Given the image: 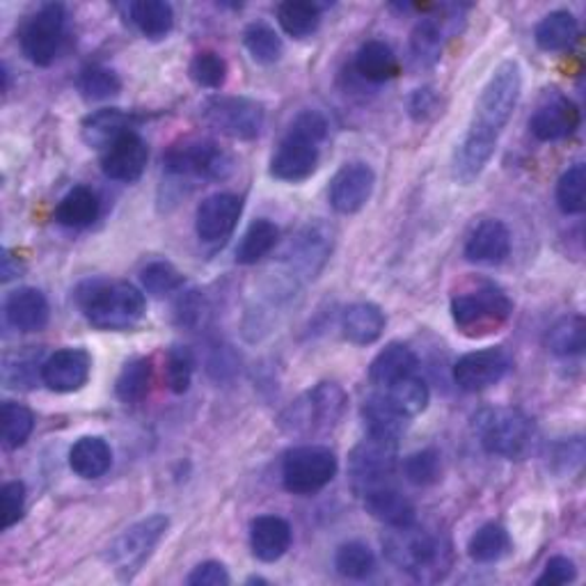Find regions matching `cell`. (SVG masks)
Segmentation results:
<instances>
[{
  "label": "cell",
  "instance_id": "cell-20",
  "mask_svg": "<svg viewBox=\"0 0 586 586\" xmlns=\"http://www.w3.org/2000/svg\"><path fill=\"white\" fill-rule=\"evenodd\" d=\"M149 160V147L147 143L136 134L122 136L113 147L104 151L102 168L108 179L122 181V184H134L143 177Z\"/></svg>",
  "mask_w": 586,
  "mask_h": 586
},
{
  "label": "cell",
  "instance_id": "cell-49",
  "mask_svg": "<svg viewBox=\"0 0 586 586\" xmlns=\"http://www.w3.org/2000/svg\"><path fill=\"white\" fill-rule=\"evenodd\" d=\"M195 376V355L188 346H172L166 360L168 387L175 395H186Z\"/></svg>",
  "mask_w": 586,
  "mask_h": 586
},
{
  "label": "cell",
  "instance_id": "cell-38",
  "mask_svg": "<svg viewBox=\"0 0 586 586\" xmlns=\"http://www.w3.org/2000/svg\"><path fill=\"white\" fill-rule=\"evenodd\" d=\"M278 21L289 38L305 40L321 25V8L307 0H286L278 8Z\"/></svg>",
  "mask_w": 586,
  "mask_h": 586
},
{
  "label": "cell",
  "instance_id": "cell-33",
  "mask_svg": "<svg viewBox=\"0 0 586 586\" xmlns=\"http://www.w3.org/2000/svg\"><path fill=\"white\" fill-rule=\"evenodd\" d=\"M278 239H280V230L275 222L266 218L252 220L237 245V252H234L237 262L243 266H252L257 262H262V259L271 254V250L278 245Z\"/></svg>",
  "mask_w": 586,
  "mask_h": 586
},
{
  "label": "cell",
  "instance_id": "cell-55",
  "mask_svg": "<svg viewBox=\"0 0 586 586\" xmlns=\"http://www.w3.org/2000/svg\"><path fill=\"white\" fill-rule=\"evenodd\" d=\"M202 312V305H200V299L195 296V291H190L186 299L179 301L177 305V314H179V323L181 325H195L200 321V314Z\"/></svg>",
  "mask_w": 586,
  "mask_h": 586
},
{
  "label": "cell",
  "instance_id": "cell-47",
  "mask_svg": "<svg viewBox=\"0 0 586 586\" xmlns=\"http://www.w3.org/2000/svg\"><path fill=\"white\" fill-rule=\"evenodd\" d=\"M140 282L147 293H151L156 299H163L184 286V275L170 262H151L143 269Z\"/></svg>",
  "mask_w": 586,
  "mask_h": 586
},
{
  "label": "cell",
  "instance_id": "cell-54",
  "mask_svg": "<svg viewBox=\"0 0 586 586\" xmlns=\"http://www.w3.org/2000/svg\"><path fill=\"white\" fill-rule=\"evenodd\" d=\"M582 459H584V444H582V438H573L568 442H562L555 451V463H562V472H573L582 465Z\"/></svg>",
  "mask_w": 586,
  "mask_h": 586
},
{
  "label": "cell",
  "instance_id": "cell-19",
  "mask_svg": "<svg viewBox=\"0 0 586 586\" xmlns=\"http://www.w3.org/2000/svg\"><path fill=\"white\" fill-rule=\"evenodd\" d=\"M333 252V232L323 222L307 224L305 230L299 234V239L291 243L289 266L291 273H296L293 278H314L323 264L328 262V257Z\"/></svg>",
  "mask_w": 586,
  "mask_h": 586
},
{
  "label": "cell",
  "instance_id": "cell-5",
  "mask_svg": "<svg viewBox=\"0 0 586 586\" xmlns=\"http://www.w3.org/2000/svg\"><path fill=\"white\" fill-rule=\"evenodd\" d=\"M513 303L506 291L493 282H485L472 291L459 293L451 301V318L463 335L483 337L498 333L509 321Z\"/></svg>",
  "mask_w": 586,
  "mask_h": 586
},
{
  "label": "cell",
  "instance_id": "cell-6",
  "mask_svg": "<svg viewBox=\"0 0 586 586\" xmlns=\"http://www.w3.org/2000/svg\"><path fill=\"white\" fill-rule=\"evenodd\" d=\"M170 517L168 515H149L145 520H138L136 525L124 530L108 547L106 562L117 573L122 582H132L143 566L154 555V550L168 534Z\"/></svg>",
  "mask_w": 586,
  "mask_h": 586
},
{
  "label": "cell",
  "instance_id": "cell-41",
  "mask_svg": "<svg viewBox=\"0 0 586 586\" xmlns=\"http://www.w3.org/2000/svg\"><path fill=\"white\" fill-rule=\"evenodd\" d=\"M243 44L259 64H275L284 53L282 38L269 23H250L243 32Z\"/></svg>",
  "mask_w": 586,
  "mask_h": 586
},
{
  "label": "cell",
  "instance_id": "cell-3",
  "mask_svg": "<svg viewBox=\"0 0 586 586\" xmlns=\"http://www.w3.org/2000/svg\"><path fill=\"white\" fill-rule=\"evenodd\" d=\"M383 545L387 559L419 582H436L449 571V547L417 525L393 530Z\"/></svg>",
  "mask_w": 586,
  "mask_h": 586
},
{
  "label": "cell",
  "instance_id": "cell-1",
  "mask_svg": "<svg viewBox=\"0 0 586 586\" xmlns=\"http://www.w3.org/2000/svg\"><path fill=\"white\" fill-rule=\"evenodd\" d=\"M523 92V72L515 60H504L481 90L468 134L453 154V179L472 184L491 163Z\"/></svg>",
  "mask_w": 586,
  "mask_h": 586
},
{
  "label": "cell",
  "instance_id": "cell-36",
  "mask_svg": "<svg viewBox=\"0 0 586 586\" xmlns=\"http://www.w3.org/2000/svg\"><path fill=\"white\" fill-rule=\"evenodd\" d=\"M511 547V536L502 525L485 523L472 534L468 543V555L477 564H495L509 555Z\"/></svg>",
  "mask_w": 586,
  "mask_h": 586
},
{
  "label": "cell",
  "instance_id": "cell-25",
  "mask_svg": "<svg viewBox=\"0 0 586 586\" xmlns=\"http://www.w3.org/2000/svg\"><path fill=\"white\" fill-rule=\"evenodd\" d=\"M134 117L119 111V108H102L83 119L81 136L87 147L94 149H108L113 147L122 136L134 132Z\"/></svg>",
  "mask_w": 586,
  "mask_h": 586
},
{
  "label": "cell",
  "instance_id": "cell-27",
  "mask_svg": "<svg viewBox=\"0 0 586 586\" xmlns=\"http://www.w3.org/2000/svg\"><path fill=\"white\" fill-rule=\"evenodd\" d=\"M385 314L374 303H355L342 314V333L350 344L369 346L380 339L385 331Z\"/></svg>",
  "mask_w": 586,
  "mask_h": 586
},
{
  "label": "cell",
  "instance_id": "cell-39",
  "mask_svg": "<svg viewBox=\"0 0 586 586\" xmlns=\"http://www.w3.org/2000/svg\"><path fill=\"white\" fill-rule=\"evenodd\" d=\"M149 385H151V363L147 357H134V360H128L119 372L115 393L119 401H124L126 406L140 404L149 393Z\"/></svg>",
  "mask_w": 586,
  "mask_h": 586
},
{
  "label": "cell",
  "instance_id": "cell-7",
  "mask_svg": "<svg viewBox=\"0 0 586 586\" xmlns=\"http://www.w3.org/2000/svg\"><path fill=\"white\" fill-rule=\"evenodd\" d=\"M346 395L337 383H321L307 395H303L296 404H291L280 419V427L286 433L310 436L316 431L333 429L339 425L346 410Z\"/></svg>",
  "mask_w": 586,
  "mask_h": 586
},
{
  "label": "cell",
  "instance_id": "cell-18",
  "mask_svg": "<svg viewBox=\"0 0 586 586\" xmlns=\"http://www.w3.org/2000/svg\"><path fill=\"white\" fill-rule=\"evenodd\" d=\"M579 126V108L564 94H552L530 119L532 134L541 143H559L571 138Z\"/></svg>",
  "mask_w": 586,
  "mask_h": 586
},
{
  "label": "cell",
  "instance_id": "cell-14",
  "mask_svg": "<svg viewBox=\"0 0 586 586\" xmlns=\"http://www.w3.org/2000/svg\"><path fill=\"white\" fill-rule=\"evenodd\" d=\"M374 186H376V175L367 163L363 160L346 163L331 181L328 190L331 205L337 213L353 216L367 207V202L372 200Z\"/></svg>",
  "mask_w": 586,
  "mask_h": 586
},
{
  "label": "cell",
  "instance_id": "cell-8",
  "mask_svg": "<svg viewBox=\"0 0 586 586\" xmlns=\"http://www.w3.org/2000/svg\"><path fill=\"white\" fill-rule=\"evenodd\" d=\"M337 456L321 444L293 447L282 463L284 488L293 495H314L337 474Z\"/></svg>",
  "mask_w": 586,
  "mask_h": 586
},
{
  "label": "cell",
  "instance_id": "cell-29",
  "mask_svg": "<svg viewBox=\"0 0 586 586\" xmlns=\"http://www.w3.org/2000/svg\"><path fill=\"white\" fill-rule=\"evenodd\" d=\"M113 465V449L100 436H85L70 449V468L81 479H100Z\"/></svg>",
  "mask_w": 586,
  "mask_h": 586
},
{
  "label": "cell",
  "instance_id": "cell-44",
  "mask_svg": "<svg viewBox=\"0 0 586 586\" xmlns=\"http://www.w3.org/2000/svg\"><path fill=\"white\" fill-rule=\"evenodd\" d=\"M79 90L87 102H106L122 92V81L113 70L94 64V67L81 72Z\"/></svg>",
  "mask_w": 586,
  "mask_h": 586
},
{
  "label": "cell",
  "instance_id": "cell-34",
  "mask_svg": "<svg viewBox=\"0 0 586 586\" xmlns=\"http://www.w3.org/2000/svg\"><path fill=\"white\" fill-rule=\"evenodd\" d=\"M363 419L369 436L387 438V440H399L406 429V417L387 401L385 395H374L363 406Z\"/></svg>",
  "mask_w": 586,
  "mask_h": 586
},
{
  "label": "cell",
  "instance_id": "cell-52",
  "mask_svg": "<svg viewBox=\"0 0 586 586\" xmlns=\"http://www.w3.org/2000/svg\"><path fill=\"white\" fill-rule=\"evenodd\" d=\"M186 582L190 586H227V584H232V577L220 562H205L192 568Z\"/></svg>",
  "mask_w": 586,
  "mask_h": 586
},
{
  "label": "cell",
  "instance_id": "cell-17",
  "mask_svg": "<svg viewBox=\"0 0 586 586\" xmlns=\"http://www.w3.org/2000/svg\"><path fill=\"white\" fill-rule=\"evenodd\" d=\"M92 357L83 348H62L44 360L42 380L57 395H72L90 380Z\"/></svg>",
  "mask_w": 586,
  "mask_h": 586
},
{
  "label": "cell",
  "instance_id": "cell-45",
  "mask_svg": "<svg viewBox=\"0 0 586 586\" xmlns=\"http://www.w3.org/2000/svg\"><path fill=\"white\" fill-rule=\"evenodd\" d=\"M35 429V415L17 401L3 404V447L19 449Z\"/></svg>",
  "mask_w": 586,
  "mask_h": 586
},
{
  "label": "cell",
  "instance_id": "cell-13",
  "mask_svg": "<svg viewBox=\"0 0 586 586\" xmlns=\"http://www.w3.org/2000/svg\"><path fill=\"white\" fill-rule=\"evenodd\" d=\"M513 369V357L502 346H491L465 353L453 365V383L463 393H483L488 387L502 383Z\"/></svg>",
  "mask_w": 586,
  "mask_h": 586
},
{
  "label": "cell",
  "instance_id": "cell-9",
  "mask_svg": "<svg viewBox=\"0 0 586 586\" xmlns=\"http://www.w3.org/2000/svg\"><path fill=\"white\" fill-rule=\"evenodd\" d=\"M166 170L177 177L220 181L234 170V158L213 140H184L168 149Z\"/></svg>",
  "mask_w": 586,
  "mask_h": 586
},
{
  "label": "cell",
  "instance_id": "cell-31",
  "mask_svg": "<svg viewBox=\"0 0 586 586\" xmlns=\"http://www.w3.org/2000/svg\"><path fill=\"white\" fill-rule=\"evenodd\" d=\"M96 218H100V198L87 186L72 188L55 209V222L70 227V230H83Z\"/></svg>",
  "mask_w": 586,
  "mask_h": 586
},
{
  "label": "cell",
  "instance_id": "cell-28",
  "mask_svg": "<svg viewBox=\"0 0 586 586\" xmlns=\"http://www.w3.org/2000/svg\"><path fill=\"white\" fill-rule=\"evenodd\" d=\"M577 38H579V23L575 14L568 10L545 14L534 30V40L538 49L545 53L568 51L577 42Z\"/></svg>",
  "mask_w": 586,
  "mask_h": 586
},
{
  "label": "cell",
  "instance_id": "cell-42",
  "mask_svg": "<svg viewBox=\"0 0 586 586\" xmlns=\"http://www.w3.org/2000/svg\"><path fill=\"white\" fill-rule=\"evenodd\" d=\"M335 568L348 579H367L376 571V557L369 545L350 541L337 550Z\"/></svg>",
  "mask_w": 586,
  "mask_h": 586
},
{
  "label": "cell",
  "instance_id": "cell-24",
  "mask_svg": "<svg viewBox=\"0 0 586 586\" xmlns=\"http://www.w3.org/2000/svg\"><path fill=\"white\" fill-rule=\"evenodd\" d=\"M363 498H365V509L389 530L410 527L417 523L415 504L406 495L395 491V488L380 483L363 491Z\"/></svg>",
  "mask_w": 586,
  "mask_h": 586
},
{
  "label": "cell",
  "instance_id": "cell-50",
  "mask_svg": "<svg viewBox=\"0 0 586 586\" xmlns=\"http://www.w3.org/2000/svg\"><path fill=\"white\" fill-rule=\"evenodd\" d=\"M3 498V530L14 527L25 511V485L21 481H8L0 488Z\"/></svg>",
  "mask_w": 586,
  "mask_h": 586
},
{
  "label": "cell",
  "instance_id": "cell-12",
  "mask_svg": "<svg viewBox=\"0 0 586 586\" xmlns=\"http://www.w3.org/2000/svg\"><path fill=\"white\" fill-rule=\"evenodd\" d=\"M399 461V440H387L369 436L357 444L348 456V472L357 485V491L385 483L393 477Z\"/></svg>",
  "mask_w": 586,
  "mask_h": 586
},
{
  "label": "cell",
  "instance_id": "cell-57",
  "mask_svg": "<svg viewBox=\"0 0 586 586\" xmlns=\"http://www.w3.org/2000/svg\"><path fill=\"white\" fill-rule=\"evenodd\" d=\"M248 584H266V579H262V577H250Z\"/></svg>",
  "mask_w": 586,
  "mask_h": 586
},
{
  "label": "cell",
  "instance_id": "cell-4",
  "mask_svg": "<svg viewBox=\"0 0 586 586\" xmlns=\"http://www.w3.org/2000/svg\"><path fill=\"white\" fill-rule=\"evenodd\" d=\"M474 433L491 456L520 461L534 447L532 419L517 408H485L474 415Z\"/></svg>",
  "mask_w": 586,
  "mask_h": 586
},
{
  "label": "cell",
  "instance_id": "cell-37",
  "mask_svg": "<svg viewBox=\"0 0 586 586\" xmlns=\"http://www.w3.org/2000/svg\"><path fill=\"white\" fill-rule=\"evenodd\" d=\"M385 397L406 419L425 412L429 401H431L427 380L419 378L417 374H412V376H408L395 385H389L385 389Z\"/></svg>",
  "mask_w": 586,
  "mask_h": 586
},
{
  "label": "cell",
  "instance_id": "cell-40",
  "mask_svg": "<svg viewBox=\"0 0 586 586\" xmlns=\"http://www.w3.org/2000/svg\"><path fill=\"white\" fill-rule=\"evenodd\" d=\"M584 318L573 314L559 318L555 325H552L547 333V348L559 355V357H575L584 353L586 337H584Z\"/></svg>",
  "mask_w": 586,
  "mask_h": 586
},
{
  "label": "cell",
  "instance_id": "cell-35",
  "mask_svg": "<svg viewBox=\"0 0 586 586\" xmlns=\"http://www.w3.org/2000/svg\"><path fill=\"white\" fill-rule=\"evenodd\" d=\"M128 17L147 40L168 38L175 25L172 6L163 3V0H138V3L128 6Z\"/></svg>",
  "mask_w": 586,
  "mask_h": 586
},
{
  "label": "cell",
  "instance_id": "cell-26",
  "mask_svg": "<svg viewBox=\"0 0 586 586\" xmlns=\"http://www.w3.org/2000/svg\"><path fill=\"white\" fill-rule=\"evenodd\" d=\"M419 369V360L417 355L410 346L406 344H389L385 350H380L376 355V360L369 367V380L380 387L387 389L389 385H395L412 374H417Z\"/></svg>",
  "mask_w": 586,
  "mask_h": 586
},
{
  "label": "cell",
  "instance_id": "cell-48",
  "mask_svg": "<svg viewBox=\"0 0 586 586\" xmlns=\"http://www.w3.org/2000/svg\"><path fill=\"white\" fill-rule=\"evenodd\" d=\"M442 465H440V453L436 449H421L404 461V477L412 485H433L440 479Z\"/></svg>",
  "mask_w": 586,
  "mask_h": 586
},
{
  "label": "cell",
  "instance_id": "cell-46",
  "mask_svg": "<svg viewBox=\"0 0 586 586\" xmlns=\"http://www.w3.org/2000/svg\"><path fill=\"white\" fill-rule=\"evenodd\" d=\"M190 79L205 90H220L227 81V62L216 51H200L190 62Z\"/></svg>",
  "mask_w": 586,
  "mask_h": 586
},
{
  "label": "cell",
  "instance_id": "cell-30",
  "mask_svg": "<svg viewBox=\"0 0 586 586\" xmlns=\"http://www.w3.org/2000/svg\"><path fill=\"white\" fill-rule=\"evenodd\" d=\"M355 70L369 83H385L399 74V57L389 44L372 40L357 51Z\"/></svg>",
  "mask_w": 586,
  "mask_h": 586
},
{
  "label": "cell",
  "instance_id": "cell-22",
  "mask_svg": "<svg viewBox=\"0 0 586 586\" xmlns=\"http://www.w3.org/2000/svg\"><path fill=\"white\" fill-rule=\"evenodd\" d=\"M291 541V525L280 515H259L250 523V550L259 562H280L289 552Z\"/></svg>",
  "mask_w": 586,
  "mask_h": 586
},
{
  "label": "cell",
  "instance_id": "cell-10",
  "mask_svg": "<svg viewBox=\"0 0 586 586\" xmlns=\"http://www.w3.org/2000/svg\"><path fill=\"white\" fill-rule=\"evenodd\" d=\"M205 122L234 140H254L264 128V106L248 96H213L202 106Z\"/></svg>",
  "mask_w": 586,
  "mask_h": 586
},
{
  "label": "cell",
  "instance_id": "cell-53",
  "mask_svg": "<svg viewBox=\"0 0 586 586\" xmlns=\"http://www.w3.org/2000/svg\"><path fill=\"white\" fill-rule=\"evenodd\" d=\"M436 104H438V96L431 87H421V90H415L412 96H410V115L412 119L417 122H425L429 115L436 113Z\"/></svg>",
  "mask_w": 586,
  "mask_h": 586
},
{
  "label": "cell",
  "instance_id": "cell-43",
  "mask_svg": "<svg viewBox=\"0 0 586 586\" xmlns=\"http://www.w3.org/2000/svg\"><path fill=\"white\" fill-rule=\"evenodd\" d=\"M557 205L566 216H577L586 207V168L584 163H575L557 184Z\"/></svg>",
  "mask_w": 586,
  "mask_h": 586
},
{
  "label": "cell",
  "instance_id": "cell-21",
  "mask_svg": "<svg viewBox=\"0 0 586 586\" xmlns=\"http://www.w3.org/2000/svg\"><path fill=\"white\" fill-rule=\"evenodd\" d=\"M511 254V232L502 220H483L474 227L465 243V257L472 264L498 266Z\"/></svg>",
  "mask_w": 586,
  "mask_h": 586
},
{
  "label": "cell",
  "instance_id": "cell-23",
  "mask_svg": "<svg viewBox=\"0 0 586 586\" xmlns=\"http://www.w3.org/2000/svg\"><path fill=\"white\" fill-rule=\"evenodd\" d=\"M51 316L49 301L40 289L21 286L6 301V318L19 333H40L46 328Z\"/></svg>",
  "mask_w": 586,
  "mask_h": 586
},
{
  "label": "cell",
  "instance_id": "cell-15",
  "mask_svg": "<svg viewBox=\"0 0 586 586\" xmlns=\"http://www.w3.org/2000/svg\"><path fill=\"white\" fill-rule=\"evenodd\" d=\"M243 213V200L232 192H216L195 213V232L205 243H222L232 237Z\"/></svg>",
  "mask_w": 586,
  "mask_h": 586
},
{
  "label": "cell",
  "instance_id": "cell-16",
  "mask_svg": "<svg viewBox=\"0 0 586 586\" xmlns=\"http://www.w3.org/2000/svg\"><path fill=\"white\" fill-rule=\"evenodd\" d=\"M318 166V143L286 132L271 158V175L280 181L299 184L314 175Z\"/></svg>",
  "mask_w": 586,
  "mask_h": 586
},
{
  "label": "cell",
  "instance_id": "cell-11",
  "mask_svg": "<svg viewBox=\"0 0 586 586\" xmlns=\"http://www.w3.org/2000/svg\"><path fill=\"white\" fill-rule=\"evenodd\" d=\"M64 25H67V12L60 3L42 6L32 14L23 30H21V51L23 55L38 64V67H49L60 53L64 40Z\"/></svg>",
  "mask_w": 586,
  "mask_h": 586
},
{
  "label": "cell",
  "instance_id": "cell-51",
  "mask_svg": "<svg viewBox=\"0 0 586 586\" xmlns=\"http://www.w3.org/2000/svg\"><path fill=\"white\" fill-rule=\"evenodd\" d=\"M577 577V568L573 564V559L568 557H552L545 568L543 575L536 579L538 586H564L575 582Z\"/></svg>",
  "mask_w": 586,
  "mask_h": 586
},
{
  "label": "cell",
  "instance_id": "cell-32",
  "mask_svg": "<svg viewBox=\"0 0 586 586\" xmlns=\"http://www.w3.org/2000/svg\"><path fill=\"white\" fill-rule=\"evenodd\" d=\"M444 35H442V23L433 17L421 19L410 35V55L412 64L417 70H431L442 57Z\"/></svg>",
  "mask_w": 586,
  "mask_h": 586
},
{
  "label": "cell",
  "instance_id": "cell-2",
  "mask_svg": "<svg viewBox=\"0 0 586 586\" xmlns=\"http://www.w3.org/2000/svg\"><path fill=\"white\" fill-rule=\"evenodd\" d=\"M76 303L100 331H128L145 316V293L128 282L87 280L76 289Z\"/></svg>",
  "mask_w": 586,
  "mask_h": 586
},
{
  "label": "cell",
  "instance_id": "cell-56",
  "mask_svg": "<svg viewBox=\"0 0 586 586\" xmlns=\"http://www.w3.org/2000/svg\"><path fill=\"white\" fill-rule=\"evenodd\" d=\"M21 271V264H19V257H14L10 250H3V282H10L12 278H17Z\"/></svg>",
  "mask_w": 586,
  "mask_h": 586
}]
</instances>
